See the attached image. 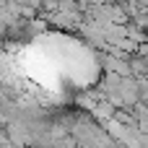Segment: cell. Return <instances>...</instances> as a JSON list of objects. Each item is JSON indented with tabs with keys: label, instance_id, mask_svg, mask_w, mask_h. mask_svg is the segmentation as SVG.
I'll return each mask as SVG.
<instances>
[{
	"label": "cell",
	"instance_id": "cell-1",
	"mask_svg": "<svg viewBox=\"0 0 148 148\" xmlns=\"http://www.w3.org/2000/svg\"><path fill=\"white\" fill-rule=\"evenodd\" d=\"M86 60H81V47L68 44L62 36H47L44 44H34L18 62L23 81H29L39 91H62L65 86H81L83 73L81 68Z\"/></svg>",
	"mask_w": 148,
	"mask_h": 148
}]
</instances>
